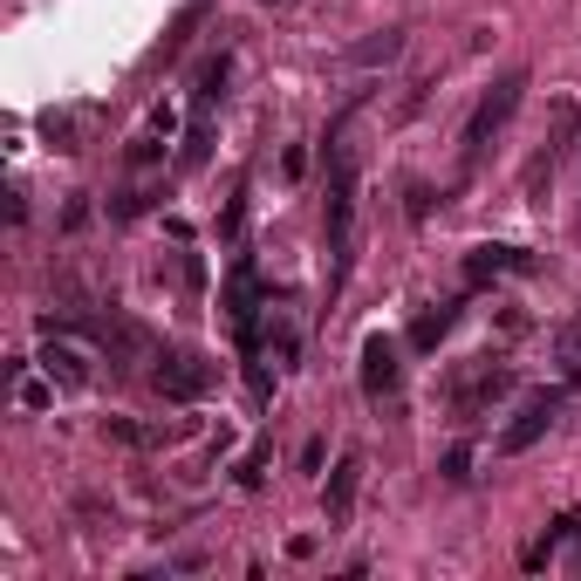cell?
<instances>
[{
  "instance_id": "obj_2",
  "label": "cell",
  "mask_w": 581,
  "mask_h": 581,
  "mask_svg": "<svg viewBox=\"0 0 581 581\" xmlns=\"http://www.w3.org/2000/svg\"><path fill=\"white\" fill-rule=\"evenodd\" d=\"M520 96H526V69H507L499 83L479 96V110H472V123H465V165H479L486 158V144L513 123V110H520Z\"/></svg>"
},
{
  "instance_id": "obj_7",
  "label": "cell",
  "mask_w": 581,
  "mask_h": 581,
  "mask_svg": "<svg viewBox=\"0 0 581 581\" xmlns=\"http://www.w3.org/2000/svg\"><path fill=\"white\" fill-rule=\"evenodd\" d=\"M158 390H165L171 403L206 397V390H213V363H198V356H165V363H158Z\"/></svg>"
},
{
  "instance_id": "obj_8",
  "label": "cell",
  "mask_w": 581,
  "mask_h": 581,
  "mask_svg": "<svg viewBox=\"0 0 581 581\" xmlns=\"http://www.w3.org/2000/svg\"><path fill=\"white\" fill-rule=\"evenodd\" d=\"M499 274H534V254H520V246H472L465 254V281H499Z\"/></svg>"
},
{
  "instance_id": "obj_15",
  "label": "cell",
  "mask_w": 581,
  "mask_h": 581,
  "mask_svg": "<svg viewBox=\"0 0 581 581\" xmlns=\"http://www.w3.org/2000/svg\"><path fill=\"white\" fill-rule=\"evenodd\" d=\"M48 397H56V390H48V384H35V376H21V403H28V411H41Z\"/></svg>"
},
{
  "instance_id": "obj_10",
  "label": "cell",
  "mask_w": 581,
  "mask_h": 581,
  "mask_svg": "<svg viewBox=\"0 0 581 581\" xmlns=\"http://www.w3.org/2000/svg\"><path fill=\"white\" fill-rule=\"evenodd\" d=\"M104 432H110L117 445H137V451H158V445H171V438H179L171 424H137V417H110Z\"/></svg>"
},
{
  "instance_id": "obj_12",
  "label": "cell",
  "mask_w": 581,
  "mask_h": 581,
  "mask_svg": "<svg viewBox=\"0 0 581 581\" xmlns=\"http://www.w3.org/2000/svg\"><path fill=\"white\" fill-rule=\"evenodd\" d=\"M451 322H459V301H438V308H424V315L411 322V349H438Z\"/></svg>"
},
{
  "instance_id": "obj_11",
  "label": "cell",
  "mask_w": 581,
  "mask_h": 581,
  "mask_svg": "<svg viewBox=\"0 0 581 581\" xmlns=\"http://www.w3.org/2000/svg\"><path fill=\"white\" fill-rule=\"evenodd\" d=\"M403 56V28H384V35H363L356 48H349V62L356 69H384V62H397Z\"/></svg>"
},
{
  "instance_id": "obj_9",
  "label": "cell",
  "mask_w": 581,
  "mask_h": 581,
  "mask_svg": "<svg viewBox=\"0 0 581 581\" xmlns=\"http://www.w3.org/2000/svg\"><path fill=\"white\" fill-rule=\"evenodd\" d=\"M356 493H363V459H356V451H349V459L336 465V472H328V520H349V513H356Z\"/></svg>"
},
{
  "instance_id": "obj_14",
  "label": "cell",
  "mask_w": 581,
  "mask_h": 581,
  "mask_svg": "<svg viewBox=\"0 0 581 581\" xmlns=\"http://www.w3.org/2000/svg\"><path fill=\"white\" fill-rule=\"evenodd\" d=\"M445 479H472V451H465V445L445 451Z\"/></svg>"
},
{
  "instance_id": "obj_1",
  "label": "cell",
  "mask_w": 581,
  "mask_h": 581,
  "mask_svg": "<svg viewBox=\"0 0 581 581\" xmlns=\"http://www.w3.org/2000/svg\"><path fill=\"white\" fill-rule=\"evenodd\" d=\"M328 294L349 281V261H356V150L342 131H328Z\"/></svg>"
},
{
  "instance_id": "obj_6",
  "label": "cell",
  "mask_w": 581,
  "mask_h": 581,
  "mask_svg": "<svg viewBox=\"0 0 581 581\" xmlns=\"http://www.w3.org/2000/svg\"><path fill=\"white\" fill-rule=\"evenodd\" d=\"M397 376H403L397 342H390V336H370V342H363V397H370V403H384V397L397 390Z\"/></svg>"
},
{
  "instance_id": "obj_4",
  "label": "cell",
  "mask_w": 581,
  "mask_h": 581,
  "mask_svg": "<svg viewBox=\"0 0 581 581\" xmlns=\"http://www.w3.org/2000/svg\"><path fill=\"white\" fill-rule=\"evenodd\" d=\"M507 390H513V376L479 356V363H465L459 376H451V411H459V417H479V411H493Z\"/></svg>"
},
{
  "instance_id": "obj_13",
  "label": "cell",
  "mask_w": 581,
  "mask_h": 581,
  "mask_svg": "<svg viewBox=\"0 0 581 581\" xmlns=\"http://www.w3.org/2000/svg\"><path fill=\"white\" fill-rule=\"evenodd\" d=\"M561 370H568V376H581V315L561 328Z\"/></svg>"
},
{
  "instance_id": "obj_5",
  "label": "cell",
  "mask_w": 581,
  "mask_h": 581,
  "mask_svg": "<svg viewBox=\"0 0 581 581\" xmlns=\"http://www.w3.org/2000/svg\"><path fill=\"white\" fill-rule=\"evenodd\" d=\"M41 370H48V384H62V390H89V356L56 336V322H48V342H41Z\"/></svg>"
},
{
  "instance_id": "obj_3",
  "label": "cell",
  "mask_w": 581,
  "mask_h": 581,
  "mask_svg": "<svg viewBox=\"0 0 581 581\" xmlns=\"http://www.w3.org/2000/svg\"><path fill=\"white\" fill-rule=\"evenodd\" d=\"M561 403H568V390H534L513 411V424L507 432H499V451H507V459H520V451H534L547 432H554V417H561Z\"/></svg>"
}]
</instances>
